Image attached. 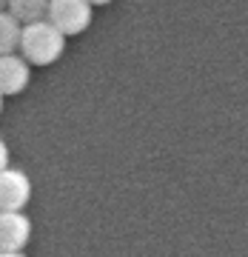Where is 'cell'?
I'll use <instances>...</instances> for the list:
<instances>
[{
	"instance_id": "cell-1",
	"label": "cell",
	"mask_w": 248,
	"mask_h": 257,
	"mask_svg": "<svg viewBox=\"0 0 248 257\" xmlns=\"http://www.w3.org/2000/svg\"><path fill=\"white\" fill-rule=\"evenodd\" d=\"M18 49H20V57L29 66H52L63 55L66 37L46 18H40V20H32V23H20Z\"/></svg>"
},
{
	"instance_id": "cell-2",
	"label": "cell",
	"mask_w": 248,
	"mask_h": 257,
	"mask_svg": "<svg viewBox=\"0 0 248 257\" xmlns=\"http://www.w3.org/2000/svg\"><path fill=\"white\" fill-rule=\"evenodd\" d=\"M46 20L63 37L80 35L92 26V3L89 0H49Z\"/></svg>"
},
{
	"instance_id": "cell-3",
	"label": "cell",
	"mask_w": 248,
	"mask_h": 257,
	"mask_svg": "<svg viewBox=\"0 0 248 257\" xmlns=\"http://www.w3.org/2000/svg\"><path fill=\"white\" fill-rule=\"evenodd\" d=\"M32 200V180L20 169H0V211H23Z\"/></svg>"
},
{
	"instance_id": "cell-4",
	"label": "cell",
	"mask_w": 248,
	"mask_h": 257,
	"mask_svg": "<svg viewBox=\"0 0 248 257\" xmlns=\"http://www.w3.org/2000/svg\"><path fill=\"white\" fill-rule=\"evenodd\" d=\"M32 237V223L23 211H0V251H23Z\"/></svg>"
},
{
	"instance_id": "cell-5",
	"label": "cell",
	"mask_w": 248,
	"mask_h": 257,
	"mask_svg": "<svg viewBox=\"0 0 248 257\" xmlns=\"http://www.w3.org/2000/svg\"><path fill=\"white\" fill-rule=\"evenodd\" d=\"M32 80V66L18 55V52H9V55H0V94L9 97V94H20Z\"/></svg>"
},
{
	"instance_id": "cell-6",
	"label": "cell",
	"mask_w": 248,
	"mask_h": 257,
	"mask_svg": "<svg viewBox=\"0 0 248 257\" xmlns=\"http://www.w3.org/2000/svg\"><path fill=\"white\" fill-rule=\"evenodd\" d=\"M46 3L49 0H6V12L18 23H32L46 18Z\"/></svg>"
},
{
	"instance_id": "cell-7",
	"label": "cell",
	"mask_w": 248,
	"mask_h": 257,
	"mask_svg": "<svg viewBox=\"0 0 248 257\" xmlns=\"http://www.w3.org/2000/svg\"><path fill=\"white\" fill-rule=\"evenodd\" d=\"M18 40H20V23L6 9H0V55L18 52Z\"/></svg>"
},
{
	"instance_id": "cell-8",
	"label": "cell",
	"mask_w": 248,
	"mask_h": 257,
	"mask_svg": "<svg viewBox=\"0 0 248 257\" xmlns=\"http://www.w3.org/2000/svg\"><path fill=\"white\" fill-rule=\"evenodd\" d=\"M9 166V149H6V143L0 140V169H6Z\"/></svg>"
},
{
	"instance_id": "cell-9",
	"label": "cell",
	"mask_w": 248,
	"mask_h": 257,
	"mask_svg": "<svg viewBox=\"0 0 248 257\" xmlns=\"http://www.w3.org/2000/svg\"><path fill=\"white\" fill-rule=\"evenodd\" d=\"M0 257H26L23 251H0Z\"/></svg>"
},
{
	"instance_id": "cell-10",
	"label": "cell",
	"mask_w": 248,
	"mask_h": 257,
	"mask_svg": "<svg viewBox=\"0 0 248 257\" xmlns=\"http://www.w3.org/2000/svg\"><path fill=\"white\" fill-rule=\"evenodd\" d=\"M92 6H106V3H111V0H89Z\"/></svg>"
},
{
	"instance_id": "cell-11",
	"label": "cell",
	"mask_w": 248,
	"mask_h": 257,
	"mask_svg": "<svg viewBox=\"0 0 248 257\" xmlns=\"http://www.w3.org/2000/svg\"><path fill=\"white\" fill-rule=\"evenodd\" d=\"M0 9H6V0H0Z\"/></svg>"
},
{
	"instance_id": "cell-12",
	"label": "cell",
	"mask_w": 248,
	"mask_h": 257,
	"mask_svg": "<svg viewBox=\"0 0 248 257\" xmlns=\"http://www.w3.org/2000/svg\"><path fill=\"white\" fill-rule=\"evenodd\" d=\"M0 111H3V94H0Z\"/></svg>"
}]
</instances>
